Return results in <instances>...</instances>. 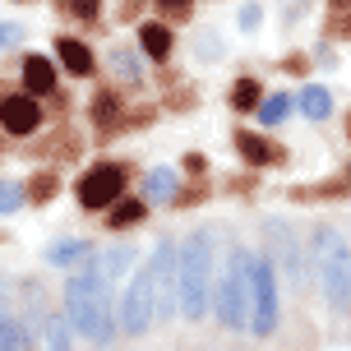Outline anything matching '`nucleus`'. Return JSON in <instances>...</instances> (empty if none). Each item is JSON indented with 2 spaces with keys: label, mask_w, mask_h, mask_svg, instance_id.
<instances>
[{
  "label": "nucleus",
  "mask_w": 351,
  "mask_h": 351,
  "mask_svg": "<svg viewBox=\"0 0 351 351\" xmlns=\"http://www.w3.org/2000/svg\"><path fill=\"white\" fill-rule=\"evenodd\" d=\"M116 121H121V102H116V93H97V97H93V125H97V130H111Z\"/></svg>",
  "instance_id": "a211bd4d"
},
{
  "label": "nucleus",
  "mask_w": 351,
  "mask_h": 351,
  "mask_svg": "<svg viewBox=\"0 0 351 351\" xmlns=\"http://www.w3.org/2000/svg\"><path fill=\"white\" fill-rule=\"evenodd\" d=\"M310 254H315V278L319 291L328 296L337 315H351V250L342 241V231L319 227L315 241H310Z\"/></svg>",
  "instance_id": "7ed1b4c3"
},
{
  "label": "nucleus",
  "mask_w": 351,
  "mask_h": 351,
  "mask_svg": "<svg viewBox=\"0 0 351 351\" xmlns=\"http://www.w3.org/2000/svg\"><path fill=\"white\" fill-rule=\"evenodd\" d=\"M23 93H28V97L56 93V65L47 56H23Z\"/></svg>",
  "instance_id": "9d476101"
},
{
  "label": "nucleus",
  "mask_w": 351,
  "mask_h": 351,
  "mask_svg": "<svg viewBox=\"0 0 351 351\" xmlns=\"http://www.w3.org/2000/svg\"><path fill=\"white\" fill-rule=\"evenodd\" d=\"M300 111H305L310 121H324V116H333V93H328L324 84L300 88Z\"/></svg>",
  "instance_id": "2eb2a0df"
},
{
  "label": "nucleus",
  "mask_w": 351,
  "mask_h": 351,
  "mask_svg": "<svg viewBox=\"0 0 351 351\" xmlns=\"http://www.w3.org/2000/svg\"><path fill=\"white\" fill-rule=\"evenodd\" d=\"M236 19H241V28H245V33H254V28H259V5H245Z\"/></svg>",
  "instance_id": "c756f323"
},
{
  "label": "nucleus",
  "mask_w": 351,
  "mask_h": 351,
  "mask_svg": "<svg viewBox=\"0 0 351 351\" xmlns=\"http://www.w3.org/2000/svg\"><path fill=\"white\" fill-rule=\"evenodd\" d=\"M130 263H134V250H102V254L88 259V268H79L65 282V319H70L88 342H111V333H116L111 282Z\"/></svg>",
  "instance_id": "f257e3e1"
},
{
  "label": "nucleus",
  "mask_w": 351,
  "mask_h": 351,
  "mask_svg": "<svg viewBox=\"0 0 351 351\" xmlns=\"http://www.w3.org/2000/svg\"><path fill=\"white\" fill-rule=\"evenodd\" d=\"M5 315H10V310H0V319H5Z\"/></svg>",
  "instance_id": "473e14b6"
},
{
  "label": "nucleus",
  "mask_w": 351,
  "mask_h": 351,
  "mask_svg": "<svg viewBox=\"0 0 351 351\" xmlns=\"http://www.w3.org/2000/svg\"><path fill=\"white\" fill-rule=\"evenodd\" d=\"M79 208L97 213V208H111V204H121L125 194V167L121 162H102V167H93V171L79 180Z\"/></svg>",
  "instance_id": "0eeeda50"
},
{
  "label": "nucleus",
  "mask_w": 351,
  "mask_h": 351,
  "mask_svg": "<svg viewBox=\"0 0 351 351\" xmlns=\"http://www.w3.org/2000/svg\"><path fill=\"white\" fill-rule=\"evenodd\" d=\"M250 328L268 337L278 328V273L268 259H254V282H250Z\"/></svg>",
  "instance_id": "423d86ee"
},
{
  "label": "nucleus",
  "mask_w": 351,
  "mask_h": 351,
  "mask_svg": "<svg viewBox=\"0 0 351 351\" xmlns=\"http://www.w3.org/2000/svg\"><path fill=\"white\" fill-rule=\"evenodd\" d=\"M176 263H180V250H171V241H162L153 250V296H158V319H171V310L180 305V273H176Z\"/></svg>",
  "instance_id": "6e6552de"
},
{
  "label": "nucleus",
  "mask_w": 351,
  "mask_h": 351,
  "mask_svg": "<svg viewBox=\"0 0 351 351\" xmlns=\"http://www.w3.org/2000/svg\"><path fill=\"white\" fill-rule=\"evenodd\" d=\"M287 116H291V97H287V93H268V97H263V106H259V121L273 130V125H282Z\"/></svg>",
  "instance_id": "6ab92c4d"
},
{
  "label": "nucleus",
  "mask_w": 351,
  "mask_h": 351,
  "mask_svg": "<svg viewBox=\"0 0 351 351\" xmlns=\"http://www.w3.org/2000/svg\"><path fill=\"white\" fill-rule=\"evenodd\" d=\"M139 47L148 60H171V28L162 23H143L139 28Z\"/></svg>",
  "instance_id": "4468645a"
},
{
  "label": "nucleus",
  "mask_w": 351,
  "mask_h": 351,
  "mask_svg": "<svg viewBox=\"0 0 351 351\" xmlns=\"http://www.w3.org/2000/svg\"><path fill=\"white\" fill-rule=\"evenodd\" d=\"M56 56H60V65L70 74H79V79L93 74V51H88L79 37H56Z\"/></svg>",
  "instance_id": "9b49d317"
},
{
  "label": "nucleus",
  "mask_w": 351,
  "mask_h": 351,
  "mask_svg": "<svg viewBox=\"0 0 351 351\" xmlns=\"http://www.w3.org/2000/svg\"><path fill=\"white\" fill-rule=\"evenodd\" d=\"M236 153L250 162V167H273V162L282 158V148H273L268 139H259V134H250V130H241L236 134Z\"/></svg>",
  "instance_id": "f8f14e48"
},
{
  "label": "nucleus",
  "mask_w": 351,
  "mask_h": 351,
  "mask_svg": "<svg viewBox=\"0 0 351 351\" xmlns=\"http://www.w3.org/2000/svg\"><path fill=\"white\" fill-rule=\"evenodd\" d=\"M88 250H93L88 241H65V245H51V250H47V263H74V259H84Z\"/></svg>",
  "instance_id": "5701e85b"
},
{
  "label": "nucleus",
  "mask_w": 351,
  "mask_h": 351,
  "mask_svg": "<svg viewBox=\"0 0 351 351\" xmlns=\"http://www.w3.org/2000/svg\"><path fill=\"white\" fill-rule=\"evenodd\" d=\"M14 42H23V28L19 23H0V47H14Z\"/></svg>",
  "instance_id": "c85d7f7f"
},
{
  "label": "nucleus",
  "mask_w": 351,
  "mask_h": 351,
  "mask_svg": "<svg viewBox=\"0 0 351 351\" xmlns=\"http://www.w3.org/2000/svg\"><path fill=\"white\" fill-rule=\"evenodd\" d=\"M231 106H236V111H259L263 88L254 84V79H236V84H231Z\"/></svg>",
  "instance_id": "f3484780"
},
{
  "label": "nucleus",
  "mask_w": 351,
  "mask_h": 351,
  "mask_svg": "<svg viewBox=\"0 0 351 351\" xmlns=\"http://www.w3.org/2000/svg\"><path fill=\"white\" fill-rule=\"evenodd\" d=\"M23 190H28V199H33V204H47V199L60 190V176H56V171H42V176H33Z\"/></svg>",
  "instance_id": "4be33fe9"
},
{
  "label": "nucleus",
  "mask_w": 351,
  "mask_h": 351,
  "mask_svg": "<svg viewBox=\"0 0 351 351\" xmlns=\"http://www.w3.org/2000/svg\"><path fill=\"white\" fill-rule=\"evenodd\" d=\"M158 10H162L167 19H185V14L194 10V0H158Z\"/></svg>",
  "instance_id": "cd10ccee"
},
{
  "label": "nucleus",
  "mask_w": 351,
  "mask_h": 351,
  "mask_svg": "<svg viewBox=\"0 0 351 351\" xmlns=\"http://www.w3.org/2000/svg\"><path fill=\"white\" fill-rule=\"evenodd\" d=\"M23 347H28V328L14 315H5L0 319V351H23Z\"/></svg>",
  "instance_id": "aec40b11"
},
{
  "label": "nucleus",
  "mask_w": 351,
  "mask_h": 351,
  "mask_svg": "<svg viewBox=\"0 0 351 351\" xmlns=\"http://www.w3.org/2000/svg\"><path fill=\"white\" fill-rule=\"evenodd\" d=\"M194 56H199V60H222V37L217 33H199L194 37Z\"/></svg>",
  "instance_id": "a878e982"
},
{
  "label": "nucleus",
  "mask_w": 351,
  "mask_h": 351,
  "mask_svg": "<svg viewBox=\"0 0 351 351\" xmlns=\"http://www.w3.org/2000/svg\"><path fill=\"white\" fill-rule=\"evenodd\" d=\"M333 5H347V0H333Z\"/></svg>",
  "instance_id": "2f4dec72"
},
{
  "label": "nucleus",
  "mask_w": 351,
  "mask_h": 351,
  "mask_svg": "<svg viewBox=\"0 0 351 351\" xmlns=\"http://www.w3.org/2000/svg\"><path fill=\"white\" fill-rule=\"evenodd\" d=\"M111 65H116L121 79H134V84L143 79V65H139V56H134V51H116V56H111Z\"/></svg>",
  "instance_id": "393cba45"
},
{
  "label": "nucleus",
  "mask_w": 351,
  "mask_h": 351,
  "mask_svg": "<svg viewBox=\"0 0 351 351\" xmlns=\"http://www.w3.org/2000/svg\"><path fill=\"white\" fill-rule=\"evenodd\" d=\"M180 315L185 319H204L208 315V300L217 296L213 291V236L208 231H194L190 241L180 245Z\"/></svg>",
  "instance_id": "f03ea898"
},
{
  "label": "nucleus",
  "mask_w": 351,
  "mask_h": 351,
  "mask_svg": "<svg viewBox=\"0 0 351 351\" xmlns=\"http://www.w3.org/2000/svg\"><path fill=\"white\" fill-rule=\"evenodd\" d=\"M23 204H28V190L14 185V180H0V217L14 213V208H23Z\"/></svg>",
  "instance_id": "b1692460"
},
{
  "label": "nucleus",
  "mask_w": 351,
  "mask_h": 351,
  "mask_svg": "<svg viewBox=\"0 0 351 351\" xmlns=\"http://www.w3.org/2000/svg\"><path fill=\"white\" fill-rule=\"evenodd\" d=\"M70 319L65 315H51L47 319V351H70Z\"/></svg>",
  "instance_id": "412c9836"
},
{
  "label": "nucleus",
  "mask_w": 351,
  "mask_h": 351,
  "mask_svg": "<svg viewBox=\"0 0 351 351\" xmlns=\"http://www.w3.org/2000/svg\"><path fill=\"white\" fill-rule=\"evenodd\" d=\"M254 259L259 254H250V250H231L227 254V268H222V278H217V319L227 324V328H250V282H254Z\"/></svg>",
  "instance_id": "20e7f679"
},
{
  "label": "nucleus",
  "mask_w": 351,
  "mask_h": 351,
  "mask_svg": "<svg viewBox=\"0 0 351 351\" xmlns=\"http://www.w3.org/2000/svg\"><path fill=\"white\" fill-rule=\"evenodd\" d=\"M116 319H121V328L130 337H139L153 328V319H158V296H153V268H143L134 273V282L125 287L121 305H116Z\"/></svg>",
  "instance_id": "39448f33"
},
{
  "label": "nucleus",
  "mask_w": 351,
  "mask_h": 351,
  "mask_svg": "<svg viewBox=\"0 0 351 351\" xmlns=\"http://www.w3.org/2000/svg\"><path fill=\"white\" fill-rule=\"evenodd\" d=\"M0 125H5V134H33L37 125H42V106H37V97H28V93H10L5 102H0Z\"/></svg>",
  "instance_id": "1a4fd4ad"
},
{
  "label": "nucleus",
  "mask_w": 351,
  "mask_h": 351,
  "mask_svg": "<svg viewBox=\"0 0 351 351\" xmlns=\"http://www.w3.org/2000/svg\"><path fill=\"white\" fill-rule=\"evenodd\" d=\"M347 139H351V116H347Z\"/></svg>",
  "instance_id": "7c9ffc66"
},
{
  "label": "nucleus",
  "mask_w": 351,
  "mask_h": 351,
  "mask_svg": "<svg viewBox=\"0 0 351 351\" xmlns=\"http://www.w3.org/2000/svg\"><path fill=\"white\" fill-rule=\"evenodd\" d=\"M176 194H180L176 171H171V167H153V171H148V180H143V199H148V204H171Z\"/></svg>",
  "instance_id": "ddd939ff"
},
{
  "label": "nucleus",
  "mask_w": 351,
  "mask_h": 351,
  "mask_svg": "<svg viewBox=\"0 0 351 351\" xmlns=\"http://www.w3.org/2000/svg\"><path fill=\"white\" fill-rule=\"evenodd\" d=\"M70 10L84 19V23H97V14H102V0H70Z\"/></svg>",
  "instance_id": "bb28decb"
},
{
  "label": "nucleus",
  "mask_w": 351,
  "mask_h": 351,
  "mask_svg": "<svg viewBox=\"0 0 351 351\" xmlns=\"http://www.w3.org/2000/svg\"><path fill=\"white\" fill-rule=\"evenodd\" d=\"M143 213H148V204H143V199H121L116 208H106V227H111V231H125V227H134V222H143Z\"/></svg>",
  "instance_id": "dca6fc26"
}]
</instances>
